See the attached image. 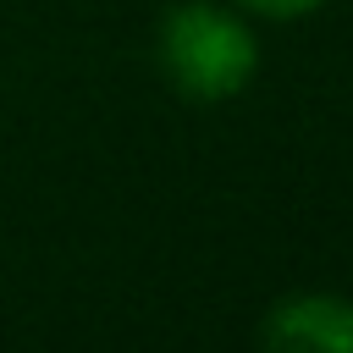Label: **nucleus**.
Wrapping results in <instances>:
<instances>
[{
	"instance_id": "obj_1",
	"label": "nucleus",
	"mask_w": 353,
	"mask_h": 353,
	"mask_svg": "<svg viewBox=\"0 0 353 353\" xmlns=\"http://www.w3.org/2000/svg\"><path fill=\"white\" fill-rule=\"evenodd\" d=\"M160 77L193 105H226L259 77V39L221 0H182L154 28Z\"/></svg>"
},
{
	"instance_id": "obj_2",
	"label": "nucleus",
	"mask_w": 353,
	"mask_h": 353,
	"mask_svg": "<svg viewBox=\"0 0 353 353\" xmlns=\"http://www.w3.org/2000/svg\"><path fill=\"white\" fill-rule=\"evenodd\" d=\"M265 353H353V298L342 292H287L259 325Z\"/></svg>"
},
{
	"instance_id": "obj_3",
	"label": "nucleus",
	"mask_w": 353,
	"mask_h": 353,
	"mask_svg": "<svg viewBox=\"0 0 353 353\" xmlns=\"http://www.w3.org/2000/svg\"><path fill=\"white\" fill-rule=\"evenodd\" d=\"M248 17H265V22H298L309 11H320L325 0H237Z\"/></svg>"
}]
</instances>
